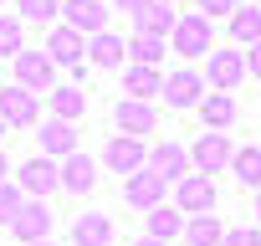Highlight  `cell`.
Returning a JSON list of instances; mask_svg holds the SVG:
<instances>
[{"mask_svg":"<svg viewBox=\"0 0 261 246\" xmlns=\"http://www.w3.org/2000/svg\"><path fill=\"white\" fill-rule=\"evenodd\" d=\"M123 97H139V103L164 97V72L159 67H144V62H128L123 67Z\"/></svg>","mask_w":261,"mask_h":246,"instance_id":"13","label":"cell"},{"mask_svg":"<svg viewBox=\"0 0 261 246\" xmlns=\"http://www.w3.org/2000/svg\"><path fill=\"white\" fill-rule=\"evenodd\" d=\"M16 185H21L31 200H41V195L62 190V164H57L51 154H36V159H26V164L16 169Z\"/></svg>","mask_w":261,"mask_h":246,"instance_id":"6","label":"cell"},{"mask_svg":"<svg viewBox=\"0 0 261 246\" xmlns=\"http://www.w3.org/2000/svg\"><path fill=\"white\" fill-rule=\"evenodd\" d=\"M41 52H46L57 67H67V72H72V67H82V62H87V31H77V26H67V21H62V26H51V36H46V46H41Z\"/></svg>","mask_w":261,"mask_h":246,"instance_id":"3","label":"cell"},{"mask_svg":"<svg viewBox=\"0 0 261 246\" xmlns=\"http://www.w3.org/2000/svg\"><path fill=\"white\" fill-rule=\"evenodd\" d=\"M236 6H241V0H200V16H236Z\"/></svg>","mask_w":261,"mask_h":246,"instance_id":"33","label":"cell"},{"mask_svg":"<svg viewBox=\"0 0 261 246\" xmlns=\"http://www.w3.org/2000/svg\"><path fill=\"white\" fill-rule=\"evenodd\" d=\"M220 246H261V231H256V226H230Z\"/></svg>","mask_w":261,"mask_h":246,"instance_id":"32","label":"cell"},{"mask_svg":"<svg viewBox=\"0 0 261 246\" xmlns=\"http://www.w3.org/2000/svg\"><path fill=\"white\" fill-rule=\"evenodd\" d=\"M108 6H118V11H128V16H134V11H144V6H149V0H108Z\"/></svg>","mask_w":261,"mask_h":246,"instance_id":"35","label":"cell"},{"mask_svg":"<svg viewBox=\"0 0 261 246\" xmlns=\"http://www.w3.org/2000/svg\"><path fill=\"white\" fill-rule=\"evenodd\" d=\"M113 220L102 215V210H87V215H77V226H72V241L77 246H113Z\"/></svg>","mask_w":261,"mask_h":246,"instance_id":"20","label":"cell"},{"mask_svg":"<svg viewBox=\"0 0 261 246\" xmlns=\"http://www.w3.org/2000/svg\"><path fill=\"white\" fill-rule=\"evenodd\" d=\"M246 72H251V77H261V41L246 52Z\"/></svg>","mask_w":261,"mask_h":246,"instance_id":"34","label":"cell"},{"mask_svg":"<svg viewBox=\"0 0 261 246\" xmlns=\"http://www.w3.org/2000/svg\"><path fill=\"white\" fill-rule=\"evenodd\" d=\"M87 62L102 72H118V67H128V41L113 31H97V36H87Z\"/></svg>","mask_w":261,"mask_h":246,"instance_id":"14","label":"cell"},{"mask_svg":"<svg viewBox=\"0 0 261 246\" xmlns=\"http://www.w3.org/2000/svg\"><path fill=\"white\" fill-rule=\"evenodd\" d=\"M92 185H97V159H87L82 149L67 154V159H62V190H67V195H87Z\"/></svg>","mask_w":261,"mask_h":246,"instance_id":"17","label":"cell"},{"mask_svg":"<svg viewBox=\"0 0 261 246\" xmlns=\"http://www.w3.org/2000/svg\"><path fill=\"white\" fill-rule=\"evenodd\" d=\"M134 246H169V241H159V236H149V231H144V236H139Z\"/></svg>","mask_w":261,"mask_h":246,"instance_id":"36","label":"cell"},{"mask_svg":"<svg viewBox=\"0 0 261 246\" xmlns=\"http://www.w3.org/2000/svg\"><path fill=\"white\" fill-rule=\"evenodd\" d=\"M0 118L11 123V129H26V123H36L41 118V103H36V92L31 87H0Z\"/></svg>","mask_w":261,"mask_h":246,"instance_id":"11","label":"cell"},{"mask_svg":"<svg viewBox=\"0 0 261 246\" xmlns=\"http://www.w3.org/2000/svg\"><path fill=\"white\" fill-rule=\"evenodd\" d=\"M256 220H261V190H256Z\"/></svg>","mask_w":261,"mask_h":246,"instance_id":"38","label":"cell"},{"mask_svg":"<svg viewBox=\"0 0 261 246\" xmlns=\"http://www.w3.org/2000/svg\"><path fill=\"white\" fill-rule=\"evenodd\" d=\"M41 154H51V159H67V154H77V123H67V118H57V123H41Z\"/></svg>","mask_w":261,"mask_h":246,"instance_id":"21","label":"cell"},{"mask_svg":"<svg viewBox=\"0 0 261 246\" xmlns=\"http://www.w3.org/2000/svg\"><path fill=\"white\" fill-rule=\"evenodd\" d=\"M62 11H67V26H77L87 36L108 31V0H62Z\"/></svg>","mask_w":261,"mask_h":246,"instance_id":"15","label":"cell"},{"mask_svg":"<svg viewBox=\"0 0 261 246\" xmlns=\"http://www.w3.org/2000/svg\"><path fill=\"white\" fill-rule=\"evenodd\" d=\"M241 77H246V57H241L236 46L210 52V62H205V82H210V92H230Z\"/></svg>","mask_w":261,"mask_h":246,"instance_id":"8","label":"cell"},{"mask_svg":"<svg viewBox=\"0 0 261 246\" xmlns=\"http://www.w3.org/2000/svg\"><path fill=\"white\" fill-rule=\"evenodd\" d=\"M21 205H26V190H21V185H6V180H0V226H11V220L21 215Z\"/></svg>","mask_w":261,"mask_h":246,"instance_id":"30","label":"cell"},{"mask_svg":"<svg viewBox=\"0 0 261 246\" xmlns=\"http://www.w3.org/2000/svg\"><path fill=\"white\" fill-rule=\"evenodd\" d=\"M230 169H236V180H241V185L261 190V144H241V149H236V159H230Z\"/></svg>","mask_w":261,"mask_h":246,"instance_id":"27","label":"cell"},{"mask_svg":"<svg viewBox=\"0 0 261 246\" xmlns=\"http://www.w3.org/2000/svg\"><path fill=\"white\" fill-rule=\"evenodd\" d=\"M169 46L185 57V62H195V57H210V16H179L174 21V31H169Z\"/></svg>","mask_w":261,"mask_h":246,"instance_id":"2","label":"cell"},{"mask_svg":"<svg viewBox=\"0 0 261 246\" xmlns=\"http://www.w3.org/2000/svg\"><path fill=\"white\" fill-rule=\"evenodd\" d=\"M31 246H57V241H31Z\"/></svg>","mask_w":261,"mask_h":246,"instance_id":"40","label":"cell"},{"mask_svg":"<svg viewBox=\"0 0 261 246\" xmlns=\"http://www.w3.org/2000/svg\"><path fill=\"white\" fill-rule=\"evenodd\" d=\"M21 246H31V241H46V231H51V205H41V200H26L21 205V215L6 226Z\"/></svg>","mask_w":261,"mask_h":246,"instance_id":"12","label":"cell"},{"mask_svg":"<svg viewBox=\"0 0 261 246\" xmlns=\"http://www.w3.org/2000/svg\"><path fill=\"white\" fill-rule=\"evenodd\" d=\"M200 118H205V129H230V123H236V97L230 92H205Z\"/></svg>","mask_w":261,"mask_h":246,"instance_id":"24","label":"cell"},{"mask_svg":"<svg viewBox=\"0 0 261 246\" xmlns=\"http://www.w3.org/2000/svg\"><path fill=\"white\" fill-rule=\"evenodd\" d=\"M113 118H118V129H123V134H134V139H144L154 123H159L154 103H139V97H123V103L113 108Z\"/></svg>","mask_w":261,"mask_h":246,"instance_id":"16","label":"cell"},{"mask_svg":"<svg viewBox=\"0 0 261 246\" xmlns=\"http://www.w3.org/2000/svg\"><path fill=\"white\" fill-rule=\"evenodd\" d=\"M51 113L67 118V123H77V118L87 113V92H82L77 82H57V87H51Z\"/></svg>","mask_w":261,"mask_h":246,"instance_id":"22","label":"cell"},{"mask_svg":"<svg viewBox=\"0 0 261 246\" xmlns=\"http://www.w3.org/2000/svg\"><path fill=\"white\" fill-rule=\"evenodd\" d=\"M164 46H169V36H134L128 41V62H144V67H159L164 62Z\"/></svg>","mask_w":261,"mask_h":246,"instance_id":"28","label":"cell"},{"mask_svg":"<svg viewBox=\"0 0 261 246\" xmlns=\"http://www.w3.org/2000/svg\"><path fill=\"white\" fill-rule=\"evenodd\" d=\"M174 0H149L144 11H134V31H144V36H169L174 31Z\"/></svg>","mask_w":261,"mask_h":246,"instance_id":"18","label":"cell"},{"mask_svg":"<svg viewBox=\"0 0 261 246\" xmlns=\"http://www.w3.org/2000/svg\"><path fill=\"white\" fill-rule=\"evenodd\" d=\"M6 129H11V123H6V118H0V139H6Z\"/></svg>","mask_w":261,"mask_h":246,"instance_id":"39","label":"cell"},{"mask_svg":"<svg viewBox=\"0 0 261 246\" xmlns=\"http://www.w3.org/2000/svg\"><path fill=\"white\" fill-rule=\"evenodd\" d=\"M21 52H26V21L0 16V57H21Z\"/></svg>","mask_w":261,"mask_h":246,"instance_id":"29","label":"cell"},{"mask_svg":"<svg viewBox=\"0 0 261 246\" xmlns=\"http://www.w3.org/2000/svg\"><path fill=\"white\" fill-rule=\"evenodd\" d=\"M205 92H210V82H205V72H195L190 62L164 77V103H169V108H200Z\"/></svg>","mask_w":261,"mask_h":246,"instance_id":"4","label":"cell"},{"mask_svg":"<svg viewBox=\"0 0 261 246\" xmlns=\"http://www.w3.org/2000/svg\"><path fill=\"white\" fill-rule=\"evenodd\" d=\"M174 205L185 210V215H205L210 205H215V180L210 175H185V180H174Z\"/></svg>","mask_w":261,"mask_h":246,"instance_id":"9","label":"cell"},{"mask_svg":"<svg viewBox=\"0 0 261 246\" xmlns=\"http://www.w3.org/2000/svg\"><path fill=\"white\" fill-rule=\"evenodd\" d=\"M11 67H16V82L31 87V92L57 87V62H51L46 52H21V57H11Z\"/></svg>","mask_w":261,"mask_h":246,"instance_id":"10","label":"cell"},{"mask_svg":"<svg viewBox=\"0 0 261 246\" xmlns=\"http://www.w3.org/2000/svg\"><path fill=\"white\" fill-rule=\"evenodd\" d=\"M123 200L134 205V210H144V215H149L154 205H164V200H169V180H164L159 169H149V164H144V169H134V175L123 180Z\"/></svg>","mask_w":261,"mask_h":246,"instance_id":"1","label":"cell"},{"mask_svg":"<svg viewBox=\"0 0 261 246\" xmlns=\"http://www.w3.org/2000/svg\"><path fill=\"white\" fill-rule=\"evenodd\" d=\"M102 164L113 169V175H134V169H144L149 164V149H144V139H134V134H118V139H108V149H102Z\"/></svg>","mask_w":261,"mask_h":246,"instance_id":"7","label":"cell"},{"mask_svg":"<svg viewBox=\"0 0 261 246\" xmlns=\"http://www.w3.org/2000/svg\"><path fill=\"white\" fill-rule=\"evenodd\" d=\"M6 169H11V159H6V154H0V180H6Z\"/></svg>","mask_w":261,"mask_h":246,"instance_id":"37","label":"cell"},{"mask_svg":"<svg viewBox=\"0 0 261 246\" xmlns=\"http://www.w3.org/2000/svg\"><path fill=\"white\" fill-rule=\"evenodd\" d=\"M185 241L190 246H220L225 241V226L205 210V215H195V220H185Z\"/></svg>","mask_w":261,"mask_h":246,"instance_id":"25","label":"cell"},{"mask_svg":"<svg viewBox=\"0 0 261 246\" xmlns=\"http://www.w3.org/2000/svg\"><path fill=\"white\" fill-rule=\"evenodd\" d=\"M149 236H159V241H174V236H185V210L179 205H154L149 210Z\"/></svg>","mask_w":261,"mask_h":246,"instance_id":"23","label":"cell"},{"mask_svg":"<svg viewBox=\"0 0 261 246\" xmlns=\"http://www.w3.org/2000/svg\"><path fill=\"white\" fill-rule=\"evenodd\" d=\"M190 164H195V159H190V149H179V144H159V149H149V169H159L169 185H174V180H185V175H190Z\"/></svg>","mask_w":261,"mask_h":246,"instance_id":"19","label":"cell"},{"mask_svg":"<svg viewBox=\"0 0 261 246\" xmlns=\"http://www.w3.org/2000/svg\"><path fill=\"white\" fill-rule=\"evenodd\" d=\"M190 159H195V169H200V175H220V169H230V159H236V149H230V139H225V129H205V134L195 139V149H190Z\"/></svg>","mask_w":261,"mask_h":246,"instance_id":"5","label":"cell"},{"mask_svg":"<svg viewBox=\"0 0 261 246\" xmlns=\"http://www.w3.org/2000/svg\"><path fill=\"white\" fill-rule=\"evenodd\" d=\"M62 0H21V21H57Z\"/></svg>","mask_w":261,"mask_h":246,"instance_id":"31","label":"cell"},{"mask_svg":"<svg viewBox=\"0 0 261 246\" xmlns=\"http://www.w3.org/2000/svg\"><path fill=\"white\" fill-rule=\"evenodd\" d=\"M230 41H246V46L261 41V6H236V16H230Z\"/></svg>","mask_w":261,"mask_h":246,"instance_id":"26","label":"cell"}]
</instances>
